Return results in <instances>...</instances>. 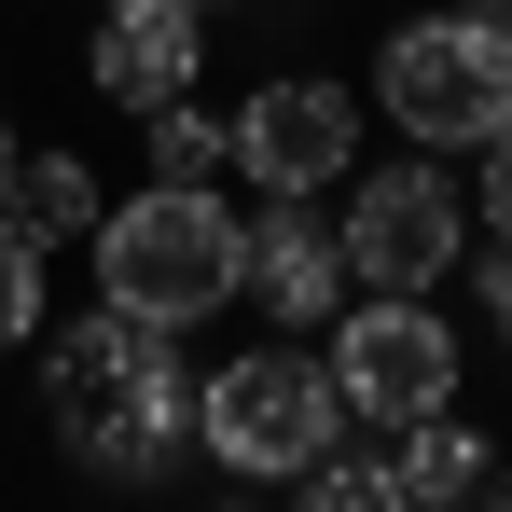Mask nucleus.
I'll return each instance as SVG.
<instances>
[{"mask_svg": "<svg viewBox=\"0 0 512 512\" xmlns=\"http://www.w3.org/2000/svg\"><path fill=\"white\" fill-rule=\"evenodd\" d=\"M194 388L208 374H180V333L167 319H125V305L70 319L56 360H42V402L70 429V457H97V471H167V443L194 429Z\"/></svg>", "mask_w": 512, "mask_h": 512, "instance_id": "1", "label": "nucleus"}, {"mask_svg": "<svg viewBox=\"0 0 512 512\" xmlns=\"http://www.w3.org/2000/svg\"><path fill=\"white\" fill-rule=\"evenodd\" d=\"M97 291L125 319H167L194 333L208 305H236V208L208 180H153L125 208H97Z\"/></svg>", "mask_w": 512, "mask_h": 512, "instance_id": "2", "label": "nucleus"}, {"mask_svg": "<svg viewBox=\"0 0 512 512\" xmlns=\"http://www.w3.org/2000/svg\"><path fill=\"white\" fill-rule=\"evenodd\" d=\"M374 97H388V125L429 139V153H485L512 125V28L499 14H416V28H388Z\"/></svg>", "mask_w": 512, "mask_h": 512, "instance_id": "3", "label": "nucleus"}, {"mask_svg": "<svg viewBox=\"0 0 512 512\" xmlns=\"http://www.w3.org/2000/svg\"><path fill=\"white\" fill-rule=\"evenodd\" d=\"M194 429H208V457H222L236 485H291V471L346 429V388H333V360L263 346V360H236V374L194 388Z\"/></svg>", "mask_w": 512, "mask_h": 512, "instance_id": "4", "label": "nucleus"}, {"mask_svg": "<svg viewBox=\"0 0 512 512\" xmlns=\"http://www.w3.org/2000/svg\"><path fill=\"white\" fill-rule=\"evenodd\" d=\"M333 388H346V429H416L457 402V333L429 319L416 291H346L333 305Z\"/></svg>", "mask_w": 512, "mask_h": 512, "instance_id": "5", "label": "nucleus"}, {"mask_svg": "<svg viewBox=\"0 0 512 512\" xmlns=\"http://www.w3.org/2000/svg\"><path fill=\"white\" fill-rule=\"evenodd\" d=\"M333 222H346V277L360 291H429L443 263L471 250V194L443 167H360V194Z\"/></svg>", "mask_w": 512, "mask_h": 512, "instance_id": "6", "label": "nucleus"}, {"mask_svg": "<svg viewBox=\"0 0 512 512\" xmlns=\"http://www.w3.org/2000/svg\"><path fill=\"white\" fill-rule=\"evenodd\" d=\"M222 153L263 180V194H333L360 167V97L319 84V70H291V84H250V111L222 125Z\"/></svg>", "mask_w": 512, "mask_h": 512, "instance_id": "7", "label": "nucleus"}, {"mask_svg": "<svg viewBox=\"0 0 512 512\" xmlns=\"http://www.w3.org/2000/svg\"><path fill=\"white\" fill-rule=\"evenodd\" d=\"M236 291L250 305H277V319H333L346 291V222L319 208V194H263V222L236 236Z\"/></svg>", "mask_w": 512, "mask_h": 512, "instance_id": "8", "label": "nucleus"}, {"mask_svg": "<svg viewBox=\"0 0 512 512\" xmlns=\"http://www.w3.org/2000/svg\"><path fill=\"white\" fill-rule=\"evenodd\" d=\"M97 97H111V111L194 97V0H111V28H97Z\"/></svg>", "mask_w": 512, "mask_h": 512, "instance_id": "9", "label": "nucleus"}, {"mask_svg": "<svg viewBox=\"0 0 512 512\" xmlns=\"http://www.w3.org/2000/svg\"><path fill=\"white\" fill-rule=\"evenodd\" d=\"M402 443V512H457V499H499V457L471 443L457 416H416V429H388Z\"/></svg>", "mask_w": 512, "mask_h": 512, "instance_id": "10", "label": "nucleus"}, {"mask_svg": "<svg viewBox=\"0 0 512 512\" xmlns=\"http://www.w3.org/2000/svg\"><path fill=\"white\" fill-rule=\"evenodd\" d=\"M0 208H14L42 250H56V236H97V167L84 153H14V194H0Z\"/></svg>", "mask_w": 512, "mask_h": 512, "instance_id": "11", "label": "nucleus"}, {"mask_svg": "<svg viewBox=\"0 0 512 512\" xmlns=\"http://www.w3.org/2000/svg\"><path fill=\"white\" fill-rule=\"evenodd\" d=\"M291 485H305L319 512H402V457H374V443H346V429H333Z\"/></svg>", "mask_w": 512, "mask_h": 512, "instance_id": "12", "label": "nucleus"}, {"mask_svg": "<svg viewBox=\"0 0 512 512\" xmlns=\"http://www.w3.org/2000/svg\"><path fill=\"white\" fill-rule=\"evenodd\" d=\"M42 333V236L0 208V346H28Z\"/></svg>", "mask_w": 512, "mask_h": 512, "instance_id": "13", "label": "nucleus"}, {"mask_svg": "<svg viewBox=\"0 0 512 512\" xmlns=\"http://www.w3.org/2000/svg\"><path fill=\"white\" fill-rule=\"evenodd\" d=\"M208 167H236V153H222V125H208L194 97H167V111H153V180H208Z\"/></svg>", "mask_w": 512, "mask_h": 512, "instance_id": "14", "label": "nucleus"}, {"mask_svg": "<svg viewBox=\"0 0 512 512\" xmlns=\"http://www.w3.org/2000/svg\"><path fill=\"white\" fill-rule=\"evenodd\" d=\"M471 208H485V222H499V236H512V125H499V139H485V194H471Z\"/></svg>", "mask_w": 512, "mask_h": 512, "instance_id": "15", "label": "nucleus"}, {"mask_svg": "<svg viewBox=\"0 0 512 512\" xmlns=\"http://www.w3.org/2000/svg\"><path fill=\"white\" fill-rule=\"evenodd\" d=\"M485 291H499V333H512V236H499V277H485Z\"/></svg>", "mask_w": 512, "mask_h": 512, "instance_id": "16", "label": "nucleus"}, {"mask_svg": "<svg viewBox=\"0 0 512 512\" xmlns=\"http://www.w3.org/2000/svg\"><path fill=\"white\" fill-rule=\"evenodd\" d=\"M0 194H14V125H0Z\"/></svg>", "mask_w": 512, "mask_h": 512, "instance_id": "17", "label": "nucleus"}, {"mask_svg": "<svg viewBox=\"0 0 512 512\" xmlns=\"http://www.w3.org/2000/svg\"><path fill=\"white\" fill-rule=\"evenodd\" d=\"M194 14H222V0H194Z\"/></svg>", "mask_w": 512, "mask_h": 512, "instance_id": "18", "label": "nucleus"}, {"mask_svg": "<svg viewBox=\"0 0 512 512\" xmlns=\"http://www.w3.org/2000/svg\"><path fill=\"white\" fill-rule=\"evenodd\" d=\"M499 28H512V14H499Z\"/></svg>", "mask_w": 512, "mask_h": 512, "instance_id": "19", "label": "nucleus"}]
</instances>
